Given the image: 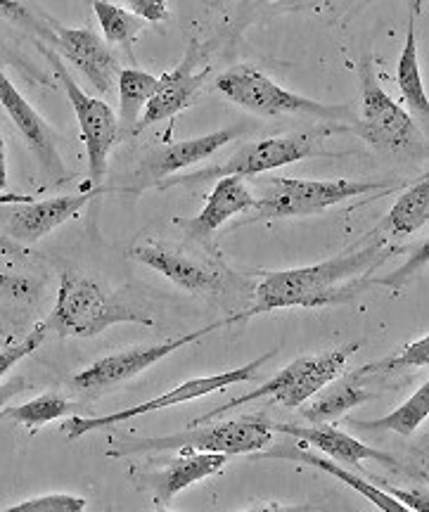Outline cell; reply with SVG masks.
I'll use <instances>...</instances> for the list:
<instances>
[{
  "instance_id": "30bf717a",
  "label": "cell",
  "mask_w": 429,
  "mask_h": 512,
  "mask_svg": "<svg viewBox=\"0 0 429 512\" xmlns=\"http://www.w3.org/2000/svg\"><path fill=\"white\" fill-rule=\"evenodd\" d=\"M41 53L48 57L50 67L57 79H60L64 93H67L69 102H72L76 121H79L83 145H86L88 155V169H91L93 181H102V176L107 174V157H110V150L114 143L119 140V117L114 110L107 105L105 100L91 98L79 88V83L74 81V76L67 72L60 55L53 53V50L46 46H38Z\"/></svg>"
},
{
  "instance_id": "f1b7e54d",
  "label": "cell",
  "mask_w": 429,
  "mask_h": 512,
  "mask_svg": "<svg viewBox=\"0 0 429 512\" xmlns=\"http://www.w3.org/2000/svg\"><path fill=\"white\" fill-rule=\"evenodd\" d=\"M427 366H429V337L425 335L408 344V347L399 351L396 356H389L384 358V361L358 368V373H361V377H366L370 373H396V370L427 368Z\"/></svg>"
},
{
  "instance_id": "ffe728a7",
  "label": "cell",
  "mask_w": 429,
  "mask_h": 512,
  "mask_svg": "<svg viewBox=\"0 0 429 512\" xmlns=\"http://www.w3.org/2000/svg\"><path fill=\"white\" fill-rule=\"evenodd\" d=\"M159 467L150 475L152 494L157 505H166L171 498H176L183 489L202 482V479L219 475L223 465L228 463L226 453H207V451H190Z\"/></svg>"
},
{
  "instance_id": "5bb4252c",
  "label": "cell",
  "mask_w": 429,
  "mask_h": 512,
  "mask_svg": "<svg viewBox=\"0 0 429 512\" xmlns=\"http://www.w3.org/2000/svg\"><path fill=\"white\" fill-rule=\"evenodd\" d=\"M273 432L285 434V437L306 441L316 451L325 453V456L337 460V463H344L354 467L356 472L363 470V463L366 460H375V463H382L392 470H401V463L396 460L392 453L380 451V448L368 446L366 441L351 437V434L337 430L330 422H311L309 427L302 425H283V422H273Z\"/></svg>"
},
{
  "instance_id": "44dd1931",
  "label": "cell",
  "mask_w": 429,
  "mask_h": 512,
  "mask_svg": "<svg viewBox=\"0 0 429 512\" xmlns=\"http://www.w3.org/2000/svg\"><path fill=\"white\" fill-rule=\"evenodd\" d=\"M256 197L249 190L247 181L242 176H223L216 178L214 190H211L207 204L195 219L185 223L192 238H207L216 233L223 223L242 214V211L254 209Z\"/></svg>"
},
{
  "instance_id": "ba28073f",
  "label": "cell",
  "mask_w": 429,
  "mask_h": 512,
  "mask_svg": "<svg viewBox=\"0 0 429 512\" xmlns=\"http://www.w3.org/2000/svg\"><path fill=\"white\" fill-rule=\"evenodd\" d=\"M361 76V119L354 126L356 136H361L375 150L406 152L420 143V131L399 102L384 93L377 81L373 57L363 55L358 62Z\"/></svg>"
},
{
  "instance_id": "d6986e66",
  "label": "cell",
  "mask_w": 429,
  "mask_h": 512,
  "mask_svg": "<svg viewBox=\"0 0 429 512\" xmlns=\"http://www.w3.org/2000/svg\"><path fill=\"white\" fill-rule=\"evenodd\" d=\"M242 131H245V124H235L221 128V131L207 133V136H197L190 140H181V143L166 145L162 150H157L155 155H150V159L143 164V176L147 178V183H159L166 176H174L176 171L188 169V166H195L202 159L216 155L230 140L240 138Z\"/></svg>"
},
{
  "instance_id": "1f68e13d",
  "label": "cell",
  "mask_w": 429,
  "mask_h": 512,
  "mask_svg": "<svg viewBox=\"0 0 429 512\" xmlns=\"http://www.w3.org/2000/svg\"><path fill=\"white\" fill-rule=\"evenodd\" d=\"M46 335H48L46 325H38V328L31 330L22 342H15L10 344V347L0 349V380H3V377L8 375V370L15 368L24 356L34 354V351L46 342Z\"/></svg>"
},
{
  "instance_id": "8fae6325",
  "label": "cell",
  "mask_w": 429,
  "mask_h": 512,
  "mask_svg": "<svg viewBox=\"0 0 429 512\" xmlns=\"http://www.w3.org/2000/svg\"><path fill=\"white\" fill-rule=\"evenodd\" d=\"M228 320H219V323H211V325H207V328L188 332V335L169 339V342L117 351V354L100 358V361H95L93 366H88L86 370H81L79 375H74L72 384L76 389H81V392H102V389H110V387H114V384L131 380V377L140 375L143 370L155 366V363L164 361L166 356L176 354L178 349L188 347V344L197 342V339H202V337L211 335V332L221 330ZM230 323H233V320H230Z\"/></svg>"
},
{
  "instance_id": "2e32d148",
  "label": "cell",
  "mask_w": 429,
  "mask_h": 512,
  "mask_svg": "<svg viewBox=\"0 0 429 512\" xmlns=\"http://www.w3.org/2000/svg\"><path fill=\"white\" fill-rule=\"evenodd\" d=\"M254 460H292V463H302V465H309V467H316V470H323L332 475L339 482H344L349 486V489H354L356 494H361L363 498H368L370 503L377 505L380 510H387V512H406L408 508L403 505L401 501H396L394 496L384 494L382 489H377L375 484L368 482L366 475H361V472H351L347 470L344 465H339L337 460H332L325 456V453L320 451H309V448L302 446V441L299 439H290V441H280V444H275L273 448H264V451H259V456H252Z\"/></svg>"
},
{
  "instance_id": "7a4b0ae2",
  "label": "cell",
  "mask_w": 429,
  "mask_h": 512,
  "mask_svg": "<svg viewBox=\"0 0 429 512\" xmlns=\"http://www.w3.org/2000/svg\"><path fill=\"white\" fill-rule=\"evenodd\" d=\"M119 323L155 325V318L107 290L98 280L64 271L57 302L46 318V330L57 337H95Z\"/></svg>"
},
{
  "instance_id": "ac0fdd59",
  "label": "cell",
  "mask_w": 429,
  "mask_h": 512,
  "mask_svg": "<svg viewBox=\"0 0 429 512\" xmlns=\"http://www.w3.org/2000/svg\"><path fill=\"white\" fill-rule=\"evenodd\" d=\"M98 192L100 190L24 204V207L12 209L10 214L5 216V230L19 242H36L46 238V235L53 233L55 228H60L64 221H69L72 216L79 214L93 197H98Z\"/></svg>"
},
{
  "instance_id": "3957f363",
  "label": "cell",
  "mask_w": 429,
  "mask_h": 512,
  "mask_svg": "<svg viewBox=\"0 0 429 512\" xmlns=\"http://www.w3.org/2000/svg\"><path fill=\"white\" fill-rule=\"evenodd\" d=\"M273 441V422L264 415H242L238 420L216 422V425H190L185 432L169 437H143L124 439L107 451V456H143V453L162 451H207L240 456V453H259Z\"/></svg>"
},
{
  "instance_id": "4dcf8cb0",
  "label": "cell",
  "mask_w": 429,
  "mask_h": 512,
  "mask_svg": "<svg viewBox=\"0 0 429 512\" xmlns=\"http://www.w3.org/2000/svg\"><path fill=\"white\" fill-rule=\"evenodd\" d=\"M86 508V498L74 494H46L38 498H29V501H19L10 505V512L17 510H31V512H79Z\"/></svg>"
},
{
  "instance_id": "d6a6232c",
  "label": "cell",
  "mask_w": 429,
  "mask_h": 512,
  "mask_svg": "<svg viewBox=\"0 0 429 512\" xmlns=\"http://www.w3.org/2000/svg\"><path fill=\"white\" fill-rule=\"evenodd\" d=\"M128 8L138 17H143L145 22H164L169 17L166 0H128Z\"/></svg>"
},
{
  "instance_id": "9a60e30c",
  "label": "cell",
  "mask_w": 429,
  "mask_h": 512,
  "mask_svg": "<svg viewBox=\"0 0 429 512\" xmlns=\"http://www.w3.org/2000/svg\"><path fill=\"white\" fill-rule=\"evenodd\" d=\"M0 105L8 112V117L17 126V131L22 133V138L27 140L29 150L34 152L38 164L43 166V171L50 178H62L64 162L60 157V150H57L55 131L29 105V100L17 91V86L8 79V74L3 69H0Z\"/></svg>"
},
{
  "instance_id": "4316f807",
  "label": "cell",
  "mask_w": 429,
  "mask_h": 512,
  "mask_svg": "<svg viewBox=\"0 0 429 512\" xmlns=\"http://www.w3.org/2000/svg\"><path fill=\"white\" fill-rule=\"evenodd\" d=\"M95 17H98L105 41L112 46H121L126 53H131L133 43L140 31L145 29V19L138 17L136 12L119 8V5L110 3V0H91Z\"/></svg>"
},
{
  "instance_id": "4fadbf2b",
  "label": "cell",
  "mask_w": 429,
  "mask_h": 512,
  "mask_svg": "<svg viewBox=\"0 0 429 512\" xmlns=\"http://www.w3.org/2000/svg\"><path fill=\"white\" fill-rule=\"evenodd\" d=\"M197 62H200V48H197V43H192L188 53L183 57V62L178 64L174 72H166L159 76L157 91L145 105L143 117H140L133 133L143 131V128L157 124V121L171 119L176 117L178 112L188 110L209 79V67H204L202 72H195Z\"/></svg>"
},
{
  "instance_id": "7c38bea8",
  "label": "cell",
  "mask_w": 429,
  "mask_h": 512,
  "mask_svg": "<svg viewBox=\"0 0 429 512\" xmlns=\"http://www.w3.org/2000/svg\"><path fill=\"white\" fill-rule=\"evenodd\" d=\"M55 34V46L60 53L86 76L95 91L107 95L114 91V83L121 72L117 55L112 53L110 43L100 38L93 29H67L48 19Z\"/></svg>"
},
{
  "instance_id": "83f0119b",
  "label": "cell",
  "mask_w": 429,
  "mask_h": 512,
  "mask_svg": "<svg viewBox=\"0 0 429 512\" xmlns=\"http://www.w3.org/2000/svg\"><path fill=\"white\" fill-rule=\"evenodd\" d=\"M76 408H79L76 403L67 401L60 394H41L38 399H31L29 403H22V406L0 408V418L19 422V425L27 427H41L48 425V422L67 418Z\"/></svg>"
},
{
  "instance_id": "6da1fadb",
  "label": "cell",
  "mask_w": 429,
  "mask_h": 512,
  "mask_svg": "<svg viewBox=\"0 0 429 512\" xmlns=\"http://www.w3.org/2000/svg\"><path fill=\"white\" fill-rule=\"evenodd\" d=\"M394 252V245L380 240L373 245L349 249L320 264L268 273L256 285L254 304L238 316H230V320L238 323V320L278 309H318V306L354 302L370 285H380L370 278V273L380 268Z\"/></svg>"
},
{
  "instance_id": "52a82bcc",
  "label": "cell",
  "mask_w": 429,
  "mask_h": 512,
  "mask_svg": "<svg viewBox=\"0 0 429 512\" xmlns=\"http://www.w3.org/2000/svg\"><path fill=\"white\" fill-rule=\"evenodd\" d=\"M373 190H389V185L368 181H306V178H268L254 209L259 219H294L366 195Z\"/></svg>"
},
{
  "instance_id": "8992f818",
  "label": "cell",
  "mask_w": 429,
  "mask_h": 512,
  "mask_svg": "<svg viewBox=\"0 0 429 512\" xmlns=\"http://www.w3.org/2000/svg\"><path fill=\"white\" fill-rule=\"evenodd\" d=\"M323 136H330V131H309V133H290V136H273L264 140H254V143L242 145L228 162L219 166H211L200 174L188 176H171L169 181L159 183V188H171V185H192L202 181H216L223 176H242L252 178L264 174V171L280 169V166L302 162V159L313 157H337V152L325 150Z\"/></svg>"
},
{
  "instance_id": "9c48e42d",
  "label": "cell",
  "mask_w": 429,
  "mask_h": 512,
  "mask_svg": "<svg viewBox=\"0 0 429 512\" xmlns=\"http://www.w3.org/2000/svg\"><path fill=\"white\" fill-rule=\"evenodd\" d=\"M273 356H275V349H271L264 356L254 358V361H249L247 366H240L235 370H226V373H216V375H209V377H192V380H185L183 384H178L176 389H171V392H166L162 396H155V399H150L145 403H138V406L124 408V411H117V413H110V415H100V418H81V415H74V418H69L67 422H64L62 430L67 432L69 439H81V437H86L88 432L107 430V427L119 425V422H126L131 418H140V415H147V413L164 411V408L178 406V403H188L192 399H202V396H207V394L221 392V389L230 387V384L252 382L256 373L261 370V366H266V363L271 361Z\"/></svg>"
},
{
  "instance_id": "5b68a950",
  "label": "cell",
  "mask_w": 429,
  "mask_h": 512,
  "mask_svg": "<svg viewBox=\"0 0 429 512\" xmlns=\"http://www.w3.org/2000/svg\"><path fill=\"white\" fill-rule=\"evenodd\" d=\"M216 91L226 95L230 102L242 110L259 114V117H320V119H344L349 114L347 105H325L306 95H297L278 86L271 76L249 64L226 69L216 79Z\"/></svg>"
},
{
  "instance_id": "d4e9b609",
  "label": "cell",
  "mask_w": 429,
  "mask_h": 512,
  "mask_svg": "<svg viewBox=\"0 0 429 512\" xmlns=\"http://www.w3.org/2000/svg\"><path fill=\"white\" fill-rule=\"evenodd\" d=\"M429 415V384L425 382L406 403H401L396 411L384 415L380 420H354L347 418V422L354 430L361 432H394L399 437H413L422 422Z\"/></svg>"
},
{
  "instance_id": "f546056e",
  "label": "cell",
  "mask_w": 429,
  "mask_h": 512,
  "mask_svg": "<svg viewBox=\"0 0 429 512\" xmlns=\"http://www.w3.org/2000/svg\"><path fill=\"white\" fill-rule=\"evenodd\" d=\"M0 17L8 19L10 24H15V27L29 31V34H34L38 38H46L50 43L55 41V34L53 29H50L48 19L38 17L27 5V0H0Z\"/></svg>"
},
{
  "instance_id": "74e56055",
  "label": "cell",
  "mask_w": 429,
  "mask_h": 512,
  "mask_svg": "<svg viewBox=\"0 0 429 512\" xmlns=\"http://www.w3.org/2000/svg\"><path fill=\"white\" fill-rule=\"evenodd\" d=\"M83 3H91V0H83Z\"/></svg>"
},
{
  "instance_id": "603a6c76",
  "label": "cell",
  "mask_w": 429,
  "mask_h": 512,
  "mask_svg": "<svg viewBox=\"0 0 429 512\" xmlns=\"http://www.w3.org/2000/svg\"><path fill=\"white\" fill-rule=\"evenodd\" d=\"M429 221V181L427 174L413 183L406 192H401L399 200L389 209V214L377 223L370 235H389V238H406L418 233Z\"/></svg>"
},
{
  "instance_id": "cb8c5ba5",
  "label": "cell",
  "mask_w": 429,
  "mask_h": 512,
  "mask_svg": "<svg viewBox=\"0 0 429 512\" xmlns=\"http://www.w3.org/2000/svg\"><path fill=\"white\" fill-rule=\"evenodd\" d=\"M415 17H418V5H415L411 17H408L406 43H403L399 55V67H396V86L403 95V100L411 105L415 114L427 119L429 114V98L425 86H422L420 62H418V36H415Z\"/></svg>"
},
{
  "instance_id": "836d02e7",
  "label": "cell",
  "mask_w": 429,
  "mask_h": 512,
  "mask_svg": "<svg viewBox=\"0 0 429 512\" xmlns=\"http://www.w3.org/2000/svg\"><path fill=\"white\" fill-rule=\"evenodd\" d=\"M29 384L24 382V377H12V380L0 384V408L5 406L10 399H15L17 394H22Z\"/></svg>"
},
{
  "instance_id": "e575fe53",
  "label": "cell",
  "mask_w": 429,
  "mask_h": 512,
  "mask_svg": "<svg viewBox=\"0 0 429 512\" xmlns=\"http://www.w3.org/2000/svg\"><path fill=\"white\" fill-rule=\"evenodd\" d=\"M8 190V150H5V140L0 136V197Z\"/></svg>"
},
{
  "instance_id": "d590c367",
  "label": "cell",
  "mask_w": 429,
  "mask_h": 512,
  "mask_svg": "<svg viewBox=\"0 0 429 512\" xmlns=\"http://www.w3.org/2000/svg\"><path fill=\"white\" fill-rule=\"evenodd\" d=\"M313 3H316V0H280V8H283V10H304V8H311Z\"/></svg>"
},
{
  "instance_id": "e0dca14e",
  "label": "cell",
  "mask_w": 429,
  "mask_h": 512,
  "mask_svg": "<svg viewBox=\"0 0 429 512\" xmlns=\"http://www.w3.org/2000/svg\"><path fill=\"white\" fill-rule=\"evenodd\" d=\"M131 259L140 261V264L152 268V271L162 273L171 283H176L183 290L195 294H216L226 290L221 273L216 268L204 266L200 261L190 259L183 252L169 249L164 245H140L128 252Z\"/></svg>"
},
{
  "instance_id": "484cf974",
  "label": "cell",
  "mask_w": 429,
  "mask_h": 512,
  "mask_svg": "<svg viewBox=\"0 0 429 512\" xmlns=\"http://www.w3.org/2000/svg\"><path fill=\"white\" fill-rule=\"evenodd\" d=\"M159 76H152L143 69H121L117 76L119 88V128L136 131V124L143 117L145 105L157 91Z\"/></svg>"
},
{
  "instance_id": "8d00e7d4",
  "label": "cell",
  "mask_w": 429,
  "mask_h": 512,
  "mask_svg": "<svg viewBox=\"0 0 429 512\" xmlns=\"http://www.w3.org/2000/svg\"><path fill=\"white\" fill-rule=\"evenodd\" d=\"M256 3H275V0H256Z\"/></svg>"
},
{
  "instance_id": "7402d4cb",
  "label": "cell",
  "mask_w": 429,
  "mask_h": 512,
  "mask_svg": "<svg viewBox=\"0 0 429 512\" xmlns=\"http://www.w3.org/2000/svg\"><path fill=\"white\" fill-rule=\"evenodd\" d=\"M311 399L313 401L309 406H304L302 418L309 422H332L344 418L356 406H363L366 401L375 399V394L363 387L361 375L356 370V373H349L344 377L337 375L323 389H318Z\"/></svg>"
},
{
  "instance_id": "277c9868",
  "label": "cell",
  "mask_w": 429,
  "mask_h": 512,
  "mask_svg": "<svg viewBox=\"0 0 429 512\" xmlns=\"http://www.w3.org/2000/svg\"><path fill=\"white\" fill-rule=\"evenodd\" d=\"M358 347H361V342H351L339 349L325 351V354L294 358L290 366L280 370L278 375H273L266 384L256 387L254 392L242 394L238 399L223 403L219 408H211L209 413H204L202 418L192 420L190 425L211 422L214 418H221V415L235 411V408L245 406V403H252L259 399H271L273 403H280V406L285 408L304 406V403L309 401L318 389H323L325 384L332 382L339 373H342L344 366H347L349 356L354 354V351H358Z\"/></svg>"
}]
</instances>
